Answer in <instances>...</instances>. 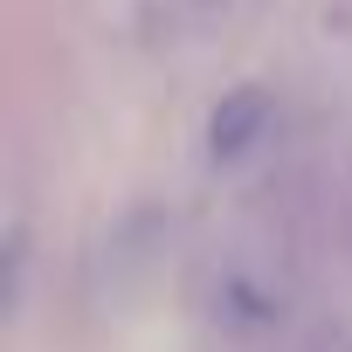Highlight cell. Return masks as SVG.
<instances>
[{
  "label": "cell",
  "mask_w": 352,
  "mask_h": 352,
  "mask_svg": "<svg viewBox=\"0 0 352 352\" xmlns=\"http://www.w3.org/2000/svg\"><path fill=\"white\" fill-rule=\"evenodd\" d=\"M290 270L276 263V249H235L214 263V290H208V318L242 338V345H263L290 324Z\"/></svg>",
  "instance_id": "1"
},
{
  "label": "cell",
  "mask_w": 352,
  "mask_h": 352,
  "mask_svg": "<svg viewBox=\"0 0 352 352\" xmlns=\"http://www.w3.org/2000/svg\"><path fill=\"white\" fill-rule=\"evenodd\" d=\"M276 131H283V104L270 90H235L208 124V152L214 166H256L276 152Z\"/></svg>",
  "instance_id": "2"
},
{
  "label": "cell",
  "mask_w": 352,
  "mask_h": 352,
  "mask_svg": "<svg viewBox=\"0 0 352 352\" xmlns=\"http://www.w3.org/2000/svg\"><path fill=\"white\" fill-rule=\"evenodd\" d=\"M242 14V0H138L131 8V28L159 49H187V42H208L221 35L228 21Z\"/></svg>",
  "instance_id": "3"
}]
</instances>
